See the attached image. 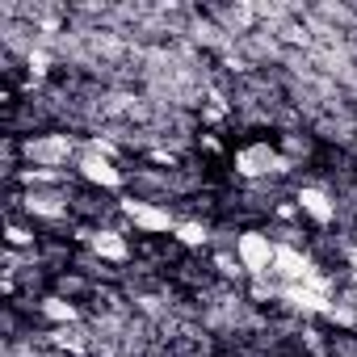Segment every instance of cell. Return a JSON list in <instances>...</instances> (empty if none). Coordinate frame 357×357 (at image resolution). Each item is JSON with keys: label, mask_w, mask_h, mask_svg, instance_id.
Returning a JSON list of instances; mask_svg holds the SVG:
<instances>
[{"label": "cell", "mask_w": 357, "mask_h": 357, "mask_svg": "<svg viewBox=\"0 0 357 357\" xmlns=\"http://www.w3.org/2000/svg\"><path fill=\"white\" fill-rule=\"evenodd\" d=\"M236 257H240V265H244L248 278H273L278 244H273L269 227H244V231H236Z\"/></svg>", "instance_id": "cell-6"}, {"label": "cell", "mask_w": 357, "mask_h": 357, "mask_svg": "<svg viewBox=\"0 0 357 357\" xmlns=\"http://www.w3.org/2000/svg\"><path fill=\"white\" fill-rule=\"evenodd\" d=\"M22 143V164L30 168H55V172H72L76 155H80V143L63 130H47V135H17Z\"/></svg>", "instance_id": "cell-3"}, {"label": "cell", "mask_w": 357, "mask_h": 357, "mask_svg": "<svg viewBox=\"0 0 357 357\" xmlns=\"http://www.w3.org/2000/svg\"><path fill=\"white\" fill-rule=\"evenodd\" d=\"M76 202L68 194V185H38V190H13L9 185V215H26L30 223H47L59 227L63 219H72Z\"/></svg>", "instance_id": "cell-1"}, {"label": "cell", "mask_w": 357, "mask_h": 357, "mask_svg": "<svg viewBox=\"0 0 357 357\" xmlns=\"http://www.w3.org/2000/svg\"><path fill=\"white\" fill-rule=\"evenodd\" d=\"M315 269H319V265L311 261V252H307L303 244H278V257H273V278H278L282 286H298V282H307Z\"/></svg>", "instance_id": "cell-8"}, {"label": "cell", "mask_w": 357, "mask_h": 357, "mask_svg": "<svg viewBox=\"0 0 357 357\" xmlns=\"http://www.w3.org/2000/svg\"><path fill=\"white\" fill-rule=\"evenodd\" d=\"M72 172H76V181H84L89 190H101V194H122V190L130 185V172H126L118 160L101 155L89 139L80 143V155H76Z\"/></svg>", "instance_id": "cell-5"}, {"label": "cell", "mask_w": 357, "mask_h": 357, "mask_svg": "<svg viewBox=\"0 0 357 357\" xmlns=\"http://www.w3.org/2000/svg\"><path fill=\"white\" fill-rule=\"evenodd\" d=\"M294 206H298V219H307L311 227L328 231L336 219H340V202L324 190V185H298L294 190Z\"/></svg>", "instance_id": "cell-7"}, {"label": "cell", "mask_w": 357, "mask_h": 357, "mask_svg": "<svg viewBox=\"0 0 357 357\" xmlns=\"http://www.w3.org/2000/svg\"><path fill=\"white\" fill-rule=\"evenodd\" d=\"M34 311H38V319L43 324H51V328H72V324H84V307L80 303H72V298H63V294H38V303H34Z\"/></svg>", "instance_id": "cell-9"}, {"label": "cell", "mask_w": 357, "mask_h": 357, "mask_svg": "<svg viewBox=\"0 0 357 357\" xmlns=\"http://www.w3.org/2000/svg\"><path fill=\"white\" fill-rule=\"evenodd\" d=\"M5 248L38 252V231H34V223H22V215H9V219H5Z\"/></svg>", "instance_id": "cell-11"}, {"label": "cell", "mask_w": 357, "mask_h": 357, "mask_svg": "<svg viewBox=\"0 0 357 357\" xmlns=\"http://www.w3.org/2000/svg\"><path fill=\"white\" fill-rule=\"evenodd\" d=\"M211 223H202V219H181L176 223V231H172V244L176 248H185V252H202L206 244H211Z\"/></svg>", "instance_id": "cell-10"}, {"label": "cell", "mask_w": 357, "mask_h": 357, "mask_svg": "<svg viewBox=\"0 0 357 357\" xmlns=\"http://www.w3.org/2000/svg\"><path fill=\"white\" fill-rule=\"evenodd\" d=\"M211 265H215V273H219L223 282H240V278H248L244 265H240V257H236V248H219V252L211 257Z\"/></svg>", "instance_id": "cell-12"}, {"label": "cell", "mask_w": 357, "mask_h": 357, "mask_svg": "<svg viewBox=\"0 0 357 357\" xmlns=\"http://www.w3.org/2000/svg\"><path fill=\"white\" fill-rule=\"evenodd\" d=\"M231 168H236V176H240L244 185H261V181H269V176H290L298 164L286 160L278 143H269V139H248V143H240V147L231 151Z\"/></svg>", "instance_id": "cell-2"}, {"label": "cell", "mask_w": 357, "mask_h": 357, "mask_svg": "<svg viewBox=\"0 0 357 357\" xmlns=\"http://www.w3.org/2000/svg\"><path fill=\"white\" fill-rule=\"evenodd\" d=\"M353 340H357V328H353Z\"/></svg>", "instance_id": "cell-13"}, {"label": "cell", "mask_w": 357, "mask_h": 357, "mask_svg": "<svg viewBox=\"0 0 357 357\" xmlns=\"http://www.w3.org/2000/svg\"><path fill=\"white\" fill-rule=\"evenodd\" d=\"M139 236H147V240H172V231H176V219L172 215V206H164V202H155V198H139V194H126V198H118V206H114Z\"/></svg>", "instance_id": "cell-4"}]
</instances>
